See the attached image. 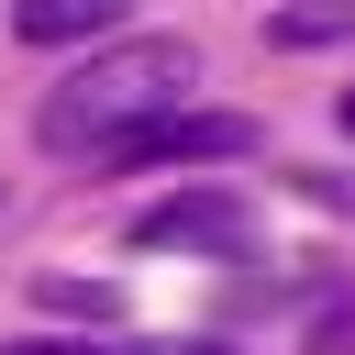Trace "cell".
Wrapping results in <instances>:
<instances>
[{
	"mask_svg": "<svg viewBox=\"0 0 355 355\" xmlns=\"http://www.w3.org/2000/svg\"><path fill=\"white\" fill-rule=\"evenodd\" d=\"M244 233H255V211H244L233 189H178V200H155V211L133 222L144 255H233Z\"/></svg>",
	"mask_w": 355,
	"mask_h": 355,
	"instance_id": "cell-2",
	"label": "cell"
},
{
	"mask_svg": "<svg viewBox=\"0 0 355 355\" xmlns=\"http://www.w3.org/2000/svg\"><path fill=\"white\" fill-rule=\"evenodd\" d=\"M344 133H355V100H344Z\"/></svg>",
	"mask_w": 355,
	"mask_h": 355,
	"instance_id": "cell-9",
	"label": "cell"
},
{
	"mask_svg": "<svg viewBox=\"0 0 355 355\" xmlns=\"http://www.w3.org/2000/svg\"><path fill=\"white\" fill-rule=\"evenodd\" d=\"M44 311H78V322H111V288H78V277H44Z\"/></svg>",
	"mask_w": 355,
	"mask_h": 355,
	"instance_id": "cell-6",
	"label": "cell"
},
{
	"mask_svg": "<svg viewBox=\"0 0 355 355\" xmlns=\"http://www.w3.org/2000/svg\"><path fill=\"white\" fill-rule=\"evenodd\" d=\"M133 0H11V33L22 44H89V33H111Z\"/></svg>",
	"mask_w": 355,
	"mask_h": 355,
	"instance_id": "cell-4",
	"label": "cell"
},
{
	"mask_svg": "<svg viewBox=\"0 0 355 355\" xmlns=\"http://www.w3.org/2000/svg\"><path fill=\"white\" fill-rule=\"evenodd\" d=\"M300 189H311V200H333V211L355 222V166H344V178H300Z\"/></svg>",
	"mask_w": 355,
	"mask_h": 355,
	"instance_id": "cell-8",
	"label": "cell"
},
{
	"mask_svg": "<svg viewBox=\"0 0 355 355\" xmlns=\"http://www.w3.org/2000/svg\"><path fill=\"white\" fill-rule=\"evenodd\" d=\"M344 11H355V0H344Z\"/></svg>",
	"mask_w": 355,
	"mask_h": 355,
	"instance_id": "cell-10",
	"label": "cell"
},
{
	"mask_svg": "<svg viewBox=\"0 0 355 355\" xmlns=\"http://www.w3.org/2000/svg\"><path fill=\"white\" fill-rule=\"evenodd\" d=\"M355 33V11H277V44H333Z\"/></svg>",
	"mask_w": 355,
	"mask_h": 355,
	"instance_id": "cell-5",
	"label": "cell"
},
{
	"mask_svg": "<svg viewBox=\"0 0 355 355\" xmlns=\"http://www.w3.org/2000/svg\"><path fill=\"white\" fill-rule=\"evenodd\" d=\"M244 144H255V122H244V111H178V122L133 133L111 166H233Z\"/></svg>",
	"mask_w": 355,
	"mask_h": 355,
	"instance_id": "cell-3",
	"label": "cell"
},
{
	"mask_svg": "<svg viewBox=\"0 0 355 355\" xmlns=\"http://www.w3.org/2000/svg\"><path fill=\"white\" fill-rule=\"evenodd\" d=\"M344 344H355V300H344V311H333V322L311 333V355H344Z\"/></svg>",
	"mask_w": 355,
	"mask_h": 355,
	"instance_id": "cell-7",
	"label": "cell"
},
{
	"mask_svg": "<svg viewBox=\"0 0 355 355\" xmlns=\"http://www.w3.org/2000/svg\"><path fill=\"white\" fill-rule=\"evenodd\" d=\"M189 89H200V44H189V33H133V44L89 55L78 78H55L44 111H33V133H44L55 155H122L133 133L178 122Z\"/></svg>",
	"mask_w": 355,
	"mask_h": 355,
	"instance_id": "cell-1",
	"label": "cell"
}]
</instances>
